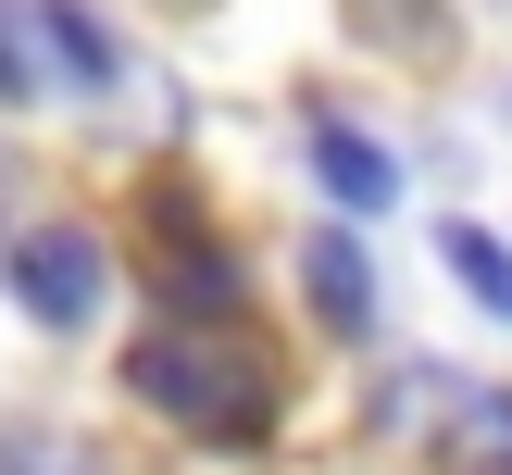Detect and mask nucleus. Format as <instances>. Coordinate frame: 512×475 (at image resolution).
I'll return each mask as SVG.
<instances>
[{"label":"nucleus","instance_id":"nucleus-5","mask_svg":"<svg viewBox=\"0 0 512 475\" xmlns=\"http://www.w3.org/2000/svg\"><path fill=\"white\" fill-rule=\"evenodd\" d=\"M300 288H313V325H338V338H375V263L325 225V238H300Z\"/></svg>","mask_w":512,"mask_h":475},{"label":"nucleus","instance_id":"nucleus-3","mask_svg":"<svg viewBox=\"0 0 512 475\" xmlns=\"http://www.w3.org/2000/svg\"><path fill=\"white\" fill-rule=\"evenodd\" d=\"M300 150H313V188L338 200V213H388V200H400V150L363 138L350 113H313V125H300Z\"/></svg>","mask_w":512,"mask_h":475},{"label":"nucleus","instance_id":"nucleus-2","mask_svg":"<svg viewBox=\"0 0 512 475\" xmlns=\"http://www.w3.org/2000/svg\"><path fill=\"white\" fill-rule=\"evenodd\" d=\"M0 263H13V300L50 325V338H75V325H88L100 300H113V250H100L88 225H63V213H50V225H25V238L0 250Z\"/></svg>","mask_w":512,"mask_h":475},{"label":"nucleus","instance_id":"nucleus-6","mask_svg":"<svg viewBox=\"0 0 512 475\" xmlns=\"http://www.w3.org/2000/svg\"><path fill=\"white\" fill-rule=\"evenodd\" d=\"M438 263L475 288V313H500V325H512V238H488L475 213H450V225H438Z\"/></svg>","mask_w":512,"mask_h":475},{"label":"nucleus","instance_id":"nucleus-9","mask_svg":"<svg viewBox=\"0 0 512 475\" xmlns=\"http://www.w3.org/2000/svg\"><path fill=\"white\" fill-rule=\"evenodd\" d=\"M38 25H50V63H63L75 88H113V75H125V50H113V25H100V13H75V0H38Z\"/></svg>","mask_w":512,"mask_h":475},{"label":"nucleus","instance_id":"nucleus-8","mask_svg":"<svg viewBox=\"0 0 512 475\" xmlns=\"http://www.w3.org/2000/svg\"><path fill=\"white\" fill-rule=\"evenodd\" d=\"M50 88H63V63H50L38 0H0V100H50Z\"/></svg>","mask_w":512,"mask_h":475},{"label":"nucleus","instance_id":"nucleus-4","mask_svg":"<svg viewBox=\"0 0 512 475\" xmlns=\"http://www.w3.org/2000/svg\"><path fill=\"white\" fill-rule=\"evenodd\" d=\"M150 288H163L175 325H225L238 313V263H225V250L200 238V213H175V200H163V263H150Z\"/></svg>","mask_w":512,"mask_h":475},{"label":"nucleus","instance_id":"nucleus-10","mask_svg":"<svg viewBox=\"0 0 512 475\" xmlns=\"http://www.w3.org/2000/svg\"><path fill=\"white\" fill-rule=\"evenodd\" d=\"M488 475H512V450H488Z\"/></svg>","mask_w":512,"mask_h":475},{"label":"nucleus","instance_id":"nucleus-1","mask_svg":"<svg viewBox=\"0 0 512 475\" xmlns=\"http://www.w3.org/2000/svg\"><path fill=\"white\" fill-rule=\"evenodd\" d=\"M125 388H138L163 425H188V438H225V450H250V438L275 425V375L250 363L225 325H150V338L125 350Z\"/></svg>","mask_w":512,"mask_h":475},{"label":"nucleus","instance_id":"nucleus-11","mask_svg":"<svg viewBox=\"0 0 512 475\" xmlns=\"http://www.w3.org/2000/svg\"><path fill=\"white\" fill-rule=\"evenodd\" d=\"M500 113H512V88H500Z\"/></svg>","mask_w":512,"mask_h":475},{"label":"nucleus","instance_id":"nucleus-7","mask_svg":"<svg viewBox=\"0 0 512 475\" xmlns=\"http://www.w3.org/2000/svg\"><path fill=\"white\" fill-rule=\"evenodd\" d=\"M350 38L400 50V63H438V50H450V13H438V0H350Z\"/></svg>","mask_w":512,"mask_h":475}]
</instances>
